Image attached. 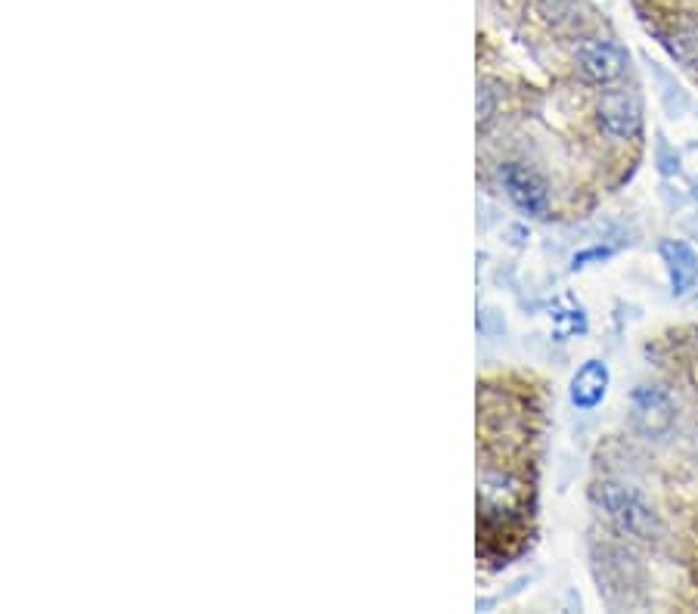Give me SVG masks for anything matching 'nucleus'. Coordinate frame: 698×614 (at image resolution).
<instances>
[{
    "mask_svg": "<svg viewBox=\"0 0 698 614\" xmlns=\"http://www.w3.org/2000/svg\"><path fill=\"white\" fill-rule=\"evenodd\" d=\"M531 484L516 468L493 463V456H481V478H478V512H481V534L509 527L519 522L528 509Z\"/></svg>",
    "mask_w": 698,
    "mask_h": 614,
    "instance_id": "1",
    "label": "nucleus"
},
{
    "mask_svg": "<svg viewBox=\"0 0 698 614\" xmlns=\"http://www.w3.org/2000/svg\"><path fill=\"white\" fill-rule=\"evenodd\" d=\"M596 503L606 512L611 525L634 541H658L665 534L661 515L637 487L621 482H602L596 487Z\"/></svg>",
    "mask_w": 698,
    "mask_h": 614,
    "instance_id": "2",
    "label": "nucleus"
},
{
    "mask_svg": "<svg viewBox=\"0 0 698 614\" xmlns=\"http://www.w3.org/2000/svg\"><path fill=\"white\" fill-rule=\"evenodd\" d=\"M571 59L578 66V72L599 88H611L618 85L630 69V57L627 50L609 34H590V31H580L575 38V50Z\"/></svg>",
    "mask_w": 698,
    "mask_h": 614,
    "instance_id": "3",
    "label": "nucleus"
},
{
    "mask_svg": "<svg viewBox=\"0 0 698 614\" xmlns=\"http://www.w3.org/2000/svg\"><path fill=\"white\" fill-rule=\"evenodd\" d=\"M497 180L503 187L506 199L516 205L521 215H528V218H547L550 215V187L535 168H528L521 161H500Z\"/></svg>",
    "mask_w": 698,
    "mask_h": 614,
    "instance_id": "4",
    "label": "nucleus"
},
{
    "mask_svg": "<svg viewBox=\"0 0 698 614\" xmlns=\"http://www.w3.org/2000/svg\"><path fill=\"white\" fill-rule=\"evenodd\" d=\"M596 125L611 140H634L642 131V102L634 90H606L596 100Z\"/></svg>",
    "mask_w": 698,
    "mask_h": 614,
    "instance_id": "5",
    "label": "nucleus"
},
{
    "mask_svg": "<svg viewBox=\"0 0 698 614\" xmlns=\"http://www.w3.org/2000/svg\"><path fill=\"white\" fill-rule=\"evenodd\" d=\"M630 413H634L637 432L646 438H665L674 428V419H677L674 400L658 385H637L634 395H630Z\"/></svg>",
    "mask_w": 698,
    "mask_h": 614,
    "instance_id": "6",
    "label": "nucleus"
},
{
    "mask_svg": "<svg viewBox=\"0 0 698 614\" xmlns=\"http://www.w3.org/2000/svg\"><path fill=\"white\" fill-rule=\"evenodd\" d=\"M661 258L668 264L670 289L677 298H692L698 305V261L684 242H661Z\"/></svg>",
    "mask_w": 698,
    "mask_h": 614,
    "instance_id": "7",
    "label": "nucleus"
},
{
    "mask_svg": "<svg viewBox=\"0 0 698 614\" xmlns=\"http://www.w3.org/2000/svg\"><path fill=\"white\" fill-rule=\"evenodd\" d=\"M571 404L578 409H596L609 395V366L602 360H587L571 379Z\"/></svg>",
    "mask_w": 698,
    "mask_h": 614,
    "instance_id": "8",
    "label": "nucleus"
},
{
    "mask_svg": "<svg viewBox=\"0 0 698 614\" xmlns=\"http://www.w3.org/2000/svg\"><path fill=\"white\" fill-rule=\"evenodd\" d=\"M500 81L490 78V75H481L478 78V128L485 131L490 121L497 118V109H500Z\"/></svg>",
    "mask_w": 698,
    "mask_h": 614,
    "instance_id": "9",
    "label": "nucleus"
},
{
    "mask_svg": "<svg viewBox=\"0 0 698 614\" xmlns=\"http://www.w3.org/2000/svg\"><path fill=\"white\" fill-rule=\"evenodd\" d=\"M665 44L670 47V53L680 59L684 66H698V29L696 26H680L668 34Z\"/></svg>",
    "mask_w": 698,
    "mask_h": 614,
    "instance_id": "10",
    "label": "nucleus"
},
{
    "mask_svg": "<svg viewBox=\"0 0 698 614\" xmlns=\"http://www.w3.org/2000/svg\"><path fill=\"white\" fill-rule=\"evenodd\" d=\"M611 255V249H594V251H584V255H578V258H575V264H571V267H575V270H578V267H587V261H599V258H609Z\"/></svg>",
    "mask_w": 698,
    "mask_h": 614,
    "instance_id": "11",
    "label": "nucleus"
}]
</instances>
